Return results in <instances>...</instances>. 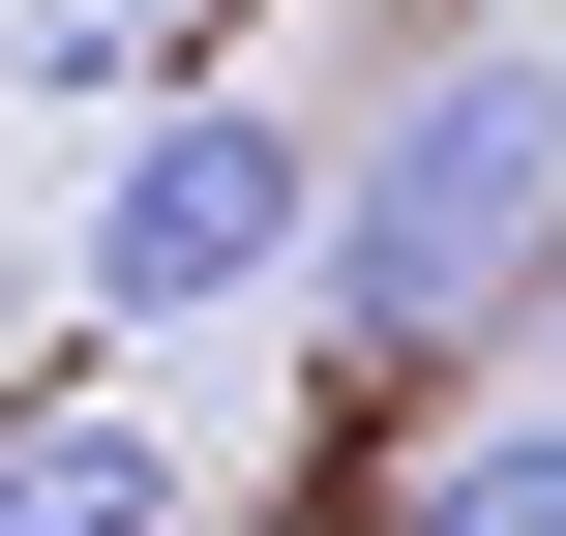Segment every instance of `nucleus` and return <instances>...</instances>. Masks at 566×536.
<instances>
[{
    "label": "nucleus",
    "mask_w": 566,
    "mask_h": 536,
    "mask_svg": "<svg viewBox=\"0 0 566 536\" xmlns=\"http://www.w3.org/2000/svg\"><path fill=\"white\" fill-rule=\"evenodd\" d=\"M388 536H566V418H478L448 477H388Z\"/></svg>",
    "instance_id": "4"
},
{
    "label": "nucleus",
    "mask_w": 566,
    "mask_h": 536,
    "mask_svg": "<svg viewBox=\"0 0 566 536\" xmlns=\"http://www.w3.org/2000/svg\"><path fill=\"white\" fill-rule=\"evenodd\" d=\"M179 30H209V0H30L0 60H30V90H149V119H179Z\"/></svg>",
    "instance_id": "5"
},
{
    "label": "nucleus",
    "mask_w": 566,
    "mask_h": 536,
    "mask_svg": "<svg viewBox=\"0 0 566 536\" xmlns=\"http://www.w3.org/2000/svg\"><path fill=\"white\" fill-rule=\"evenodd\" d=\"M298 239H328V149H298L269 90H179V119H119V179H90V298H119V328H239V298H298Z\"/></svg>",
    "instance_id": "2"
},
{
    "label": "nucleus",
    "mask_w": 566,
    "mask_h": 536,
    "mask_svg": "<svg viewBox=\"0 0 566 536\" xmlns=\"http://www.w3.org/2000/svg\"><path fill=\"white\" fill-rule=\"evenodd\" d=\"M298 298H328L358 358H448V328L566 298V30L418 60V90L328 149V239H298Z\"/></svg>",
    "instance_id": "1"
},
{
    "label": "nucleus",
    "mask_w": 566,
    "mask_h": 536,
    "mask_svg": "<svg viewBox=\"0 0 566 536\" xmlns=\"http://www.w3.org/2000/svg\"><path fill=\"white\" fill-rule=\"evenodd\" d=\"M179 507H209V477H179L119 388H30V418H0V536H179Z\"/></svg>",
    "instance_id": "3"
}]
</instances>
